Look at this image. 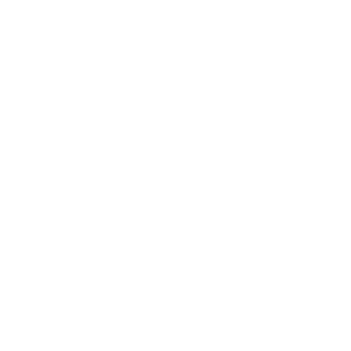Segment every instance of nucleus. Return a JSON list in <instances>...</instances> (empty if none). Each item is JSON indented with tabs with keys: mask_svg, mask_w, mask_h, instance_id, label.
<instances>
[]
</instances>
